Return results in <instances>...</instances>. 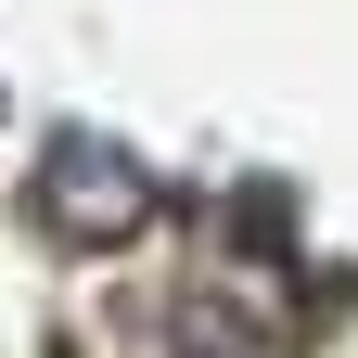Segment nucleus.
I'll list each match as a JSON object with an SVG mask.
<instances>
[{
	"mask_svg": "<svg viewBox=\"0 0 358 358\" xmlns=\"http://www.w3.org/2000/svg\"><path fill=\"white\" fill-rule=\"evenodd\" d=\"M26 217L52 243H77V256H103V243H128L154 217V166L128 154V141H103V128H64L52 154H38V179H26Z\"/></svg>",
	"mask_w": 358,
	"mask_h": 358,
	"instance_id": "nucleus-1",
	"label": "nucleus"
}]
</instances>
